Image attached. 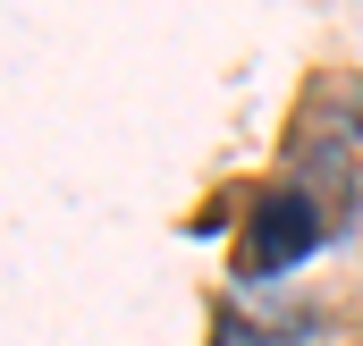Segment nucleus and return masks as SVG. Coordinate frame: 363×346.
<instances>
[{
	"instance_id": "f257e3e1",
	"label": "nucleus",
	"mask_w": 363,
	"mask_h": 346,
	"mask_svg": "<svg viewBox=\"0 0 363 346\" xmlns=\"http://www.w3.org/2000/svg\"><path fill=\"white\" fill-rule=\"evenodd\" d=\"M321 220H313V194H262L254 203V228H245V270L254 279H279L287 262L313 254Z\"/></svg>"
},
{
	"instance_id": "f03ea898",
	"label": "nucleus",
	"mask_w": 363,
	"mask_h": 346,
	"mask_svg": "<svg viewBox=\"0 0 363 346\" xmlns=\"http://www.w3.org/2000/svg\"><path fill=\"white\" fill-rule=\"evenodd\" d=\"M211 346H279L271 330H262V321H237V313H228V321H220V338Z\"/></svg>"
}]
</instances>
